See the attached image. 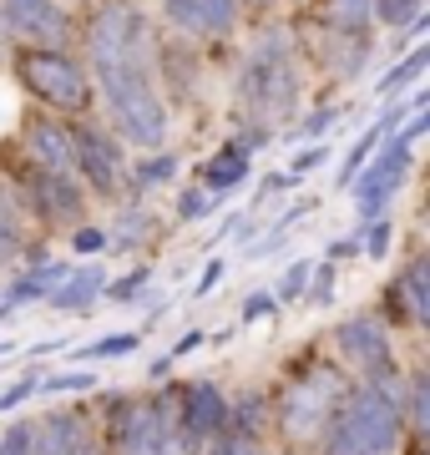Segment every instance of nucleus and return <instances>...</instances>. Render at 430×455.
Here are the masks:
<instances>
[{
	"label": "nucleus",
	"instance_id": "473e14b6",
	"mask_svg": "<svg viewBox=\"0 0 430 455\" xmlns=\"http://www.w3.org/2000/svg\"><path fill=\"white\" fill-rule=\"evenodd\" d=\"M304 289H309V263H294V268L283 274V283H279L274 299H294V293H304Z\"/></svg>",
	"mask_w": 430,
	"mask_h": 455
},
{
	"label": "nucleus",
	"instance_id": "a19ab883",
	"mask_svg": "<svg viewBox=\"0 0 430 455\" xmlns=\"http://www.w3.org/2000/svg\"><path fill=\"white\" fill-rule=\"evenodd\" d=\"M349 253H360V243H354V238H339V243H330V259H349Z\"/></svg>",
	"mask_w": 430,
	"mask_h": 455
},
{
	"label": "nucleus",
	"instance_id": "7ed1b4c3",
	"mask_svg": "<svg viewBox=\"0 0 430 455\" xmlns=\"http://www.w3.org/2000/svg\"><path fill=\"white\" fill-rule=\"evenodd\" d=\"M339 405H345V379H339V370H315L304 385H294V390L283 395L279 430L289 440H315L339 415Z\"/></svg>",
	"mask_w": 430,
	"mask_h": 455
},
{
	"label": "nucleus",
	"instance_id": "6e6552de",
	"mask_svg": "<svg viewBox=\"0 0 430 455\" xmlns=\"http://www.w3.org/2000/svg\"><path fill=\"white\" fill-rule=\"evenodd\" d=\"M5 26L31 46H67L71 20L56 0H5Z\"/></svg>",
	"mask_w": 430,
	"mask_h": 455
},
{
	"label": "nucleus",
	"instance_id": "c9c22d12",
	"mask_svg": "<svg viewBox=\"0 0 430 455\" xmlns=\"http://www.w3.org/2000/svg\"><path fill=\"white\" fill-rule=\"evenodd\" d=\"M71 248H76V253H101V248H107V233H101V228H82V233L71 238Z\"/></svg>",
	"mask_w": 430,
	"mask_h": 455
},
{
	"label": "nucleus",
	"instance_id": "79ce46f5",
	"mask_svg": "<svg viewBox=\"0 0 430 455\" xmlns=\"http://www.w3.org/2000/svg\"><path fill=\"white\" fill-rule=\"evenodd\" d=\"M198 344H203V334H182V339H178V349H172V355H187V349H198Z\"/></svg>",
	"mask_w": 430,
	"mask_h": 455
},
{
	"label": "nucleus",
	"instance_id": "ea45409f",
	"mask_svg": "<svg viewBox=\"0 0 430 455\" xmlns=\"http://www.w3.org/2000/svg\"><path fill=\"white\" fill-rule=\"evenodd\" d=\"M218 278H223V263H208V268H203V278H198V289H193V293H208V289H213V283H218Z\"/></svg>",
	"mask_w": 430,
	"mask_h": 455
},
{
	"label": "nucleus",
	"instance_id": "9b49d317",
	"mask_svg": "<svg viewBox=\"0 0 430 455\" xmlns=\"http://www.w3.org/2000/svg\"><path fill=\"white\" fill-rule=\"evenodd\" d=\"M26 152H31L36 167H46V172H71V167H76L71 127H67V122H51V116L26 122Z\"/></svg>",
	"mask_w": 430,
	"mask_h": 455
},
{
	"label": "nucleus",
	"instance_id": "f8f14e48",
	"mask_svg": "<svg viewBox=\"0 0 430 455\" xmlns=\"http://www.w3.org/2000/svg\"><path fill=\"white\" fill-rule=\"evenodd\" d=\"M31 208L51 223H67V218H82V193H76V182L67 172H46V167H36L31 172Z\"/></svg>",
	"mask_w": 430,
	"mask_h": 455
},
{
	"label": "nucleus",
	"instance_id": "9d476101",
	"mask_svg": "<svg viewBox=\"0 0 430 455\" xmlns=\"http://www.w3.org/2000/svg\"><path fill=\"white\" fill-rule=\"evenodd\" d=\"M71 142H76V167L86 172V182H92L97 193H112L116 178H122V152L107 142V132L71 127Z\"/></svg>",
	"mask_w": 430,
	"mask_h": 455
},
{
	"label": "nucleus",
	"instance_id": "a211bd4d",
	"mask_svg": "<svg viewBox=\"0 0 430 455\" xmlns=\"http://www.w3.org/2000/svg\"><path fill=\"white\" fill-rule=\"evenodd\" d=\"M324 455H370L364 440H360V430H354V420L345 415V405H339V415L324 425Z\"/></svg>",
	"mask_w": 430,
	"mask_h": 455
},
{
	"label": "nucleus",
	"instance_id": "f03ea898",
	"mask_svg": "<svg viewBox=\"0 0 430 455\" xmlns=\"http://www.w3.org/2000/svg\"><path fill=\"white\" fill-rule=\"evenodd\" d=\"M238 92H243V101H249V112L268 116V122H274V116H283V112H294L299 76H294V61H289V41H283L279 31L259 41L253 61L243 66V82H238Z\"/></svg>",
	"mask_w": 430,
	"mask_h": 455
},
{
	"label": "nucleus",
	"instance_id": "393cba45",
	"mask_svg": "<svg viewBox=\"0 0 430 455\" xmlns=\"http://www.w3.org/2000/svg\"><path fill=\"white\" fill-rule=\"evenodd\" d=\"M92 385H97V374L71 370V374H56V379H41L36 390H51V395H76V390H92Z\"/></svg>",
	"mask_w": 430,
	"mask_h": 455
},
{
	"label": "nucleus",
	"instance_id": "6ab92c4d",
	"mask_svg": "<svg viewBox=\"0 0 430 455\" xmlns=\"http://www.w3.org/2000/svg\"><path fill=\"white\" fill-rule=\"evenodd\" d=\"M137 349V334H107V339H97V344H86V349H76L71 359H122V355H132Z\"/></svg>",
	"mask_w": 430,
	"mask_h": 455
},
{
	"label": "nucleus",
	"instance_id": "37998d69",
	"mask_svg": "<svg viewBox=\"0 0 430 455\" xmlns=\"http://www.w3.org/2000/svg\"><path fill=\"white\" fill-rule=\"evenodd\" d=\"M71 455H107V451H101L97 440H86V435H82V445H76V451H71Z\"/></svg>",
	"mask_w": 430,
	"mask_h": 455
},
{
	"label": "nucleus",
	"instance_id": "c85d7f7f",
	"mask_svg": "<svg viewBox=\"0 0 430 455\" xmlns=\"http://www.w3.org/2000/svg\"><path fill=\"white\" fill-rule=\"evenodd\" d=\"M390 233H395V228H390V218H380V223H370L364 253H370V259H385V253H390Z\"/></svg>",
	"mask_w": 430,
	"mask_h": 455
},
{
	"label": "nucleus",
	"instance_id": "5701e85b",
	"mask_svg": "<svg viewBox=\"0 0 430 455\" xmlns=\"http://www.w3.org/2000/svg\"><path fill=\"white\" fill-rule=\"evenodd\" d=\"M0 455H36V425L31 420L11 425V430L0 435Z\"/></svg>",
	"mask_w": 430,
	"mask_h": 455
},
{
	"label": "nucleus",
	"instance_id": "2eb2a0df",
	"mask_svg": "<svg viewBox=\"0 0 430 455\" xmlns=\"http://www.w3.org/2000/svg\"><path fill=\"white\" fill-rule=\"evenodd\" d=\"M101 283H107V278H101V268H71V274L61 278L46 299L56 304V309H86V304L101 293Z\"/></svg>",
	"mask_w": 430,
	"mask_h": 455
},
{
	"label": "nucleus",
	"instance_id": "f704fd0d",
	"mask_svg": "<svg viewBox=\"0 0 430 455\" xmlns=\"http://www.w3.org/2000/svg\"><path fill=\"white\" fill-rule=\"evenodd\" d=\"M101 289L112 293V299H132L137 289H147V268H137V274H127L122 283H101Z\"/></svg>",
	"mask_w": 430,
	"mask_h": 455
},
{
	"label": "nucleus",
	"instance_id": "1a4fd4ad",
	"mask_svg": "<svg viewBox=\"0 0 430 455\" xmlns=\"http://www.w3.org/2000/svg\"><path fill=\"white\" fill-rule=\"evenodd\" d=\"M334 339L345 349V359H354L364 374H380V370H395V359H390V334L375 314H354L345 324L334 329Z\"/></svg>",
	"mask_w": 430,
	"mask_h": 455
},
{
	"label": "nucleus",
	"instance_id": "c756f323",
	"mask_svg": "<svg viewBox=\"0 0 430 455\" xmlns=\"http://www.w3.org/2000/svg\"><path fill=\"white\" fill-rule=\"evenodd\" d=\"M213 440H218V435H213ZM213 455H264V451H259V440H253V435H223V440L213 445Z\"/></svg>",
	"mask_w": 430,
	"mask_h": 455
},
{
	"label": "nucleus",
	"instance_id": "4c0bfd02",
	"mask_svg": "<svg viewBox=\"0 0 430 455\" xmlns=\"http://www.w3.org/2000/svg\"><path fill=\"white\" fill-rule=\"evenodd\" d=\"M324 157H330V147H304V152L294 157V172H315Z\"/></svg>",
	"mask_w": 430,
	"mask_h": 455
},
{
	"label": "nucleus",
	"instance_id": "20e7f679",
	"mask_svg": "<svg viewBox=\"0 0 430 455\" xmlns=\"http://www.w3.org/2000/svg\"><path fill=\"white\" fill-rule=\"evenodd\" d=\"M20 82L31 86L41 101L61 107V112H86V101H92V92H86V71L71 61L61 46L20 51Z\"/></svg>",
	"mask_w": 430,
	"mask_h": 455
},
{
	"label": "nucleus",
	"instance_id": "b1692460",
	"mask_svg": "<svg viewBox=\"0 0 430 455\" xmlns=\"http://www.w3.org/2000/svg\"><path fill=\"white\" fill-rule=\"evenodd\" d=\"M370 16L390 20V26H405L410 16H420V0H370Z\"/></svg>",
	"mask_w": 430,
	"mask_h": 455
},
{
	"label": "nucleus",
	"instance_id": "dca6fc26",
	"mask_svg": "<svg viewBox=\"0 0 430 455\" xmlns=\"http://www.w3.org/2000/svg\"><path fill=\"white\" fill-rule=\"evenodd\" d=\"M395 299H410V319L415 324H430V263L426 259H415L405 274L395 278Z\"/></svg>",
	"mask_w": 430,
	"mask_h": 455
},
{
	"label": "nucleus",
	"instance_id": "bb28decb",
	"mask_svg": "<svg viewBox=\"0 0 430 455\" xmlns=\"http://www.w3.org/2000/svg\"><path fill=\"white\" fill-rule=\"evenodd\" d=\"M339 5V26L345 31H364L370 26V0H334Z\"/></svg>",
	"mask_w": 430,
	"mask_h": 455
},
{
	"label": "nucleus",
	"instance_id": "4be33fe9",
	"mask_svg": "<svg viewBox=\"0 0 430 455\" xmlns=\"http://www.w3.org/2000/svg\"><path fill=\"white\" fill-rule=\"evenodd\" d=\"M426 61H430V51H410V56H405V61H400L395 71H390V76L380 82V97H390V92H400V86H410L415 76L426 71Z\"/></svg>",
	"mask_w": 430,
	"mask_h": 455
},
{
	"label": "nucleus",
	"instance_id": "4468645a",
	"mask_svg": "<svg viewBox=\"0 0 430 455\" xmlns=\"http://www.w3.org/2000/svg\"><path fill=\"white\" fill-rule=\"evenodd\" d=\"M82 445V420L67 410H51L46 420H36V455H71Z\"/></svg>",
	"mask_w": 430,
	"mask_h": 455
},
{
	"label": "nucleus",
	"instance_id": "423d86ee",
	"mask_svg": "<svg viewBox=\"0 0 430 455\" xmlns=\"http://www.w3.org/2000/svg\"><path fill=\"white\" fill-rule=\"evenodd\" d=\"M116 451L122 455H167L172 451V425L157 400L147 405H127L116 415Z\"/></svg>",
	"mask_w": 430,
	"mask_h": 455
},
{
	"label": "nucleus",
	"instance_id": "0eeeda50",
	"mask_svg": "<svg viewBox=\"0 0 430 455\" xmlns=\"http://www.w3.org/2000/svg\"><path fill=\"white\" fill-rule=\"evenodd\" d=\"M405 172H410V142H405V137H385L380 163L370 167V172H360V188H354V208H360L364 218H375V212L385 208V197H390L400 182H405Z\"/></svg>",
	"mask_w": 430,
	"mask_h": 455
},
{
	"label": "nucleus",
	"instance_id": "7c9ffc66",
	"mask_svg": "<svg viewBox=\"0 0 430 455\" xmlns=\"http://www.w3.org/2000/svg\"><path fill=\"white\" fill-rule=\"evenodd\" d=\"M315 274V289H304V299L309 304H330V293H334V268L324 263V268H309Z\"/></svg>",
	"mask_w": 430,
	"mask_h": 455
},
{
	"label": "nucleus",
	"instance_id": "72a5a7b5",
	"mask_svg": "<svg viewBox=\"0 0 430 455\" xmlns=\"http://www.w3.org/2000/svg\"><path fill=\"white\" fill-rule=\"evenodd\" d=\"M274 304H279V299H274L268 289L249 293V299H243V324H253V319H264V314H274Z\"/></svg>",
	"mask_w": 430,
	"mask_h": 455
},
{
	"label": "nucleus",
	"instance_id": "58836bf2",
	"mask_svg": "<svg viewBox=\"0 0 430 455\" xmlns=\"http://www.w3.org/2000/svg\"><path fill=\"white\" fill-rule=\"evenodd\" d=\"M334 116H339V112H334V107H324V112H315V116H309V122H304V137H319V132H324V127H330V122H334Z\"/></svg>",
	"mask_w": 430,
	"mask_h": 455
},
{
	"label": "nucleus",
	"instance_id": "2f4dec72",
	"mask_svg": "<svg viewBox=\"0 0 430 455\" xmlns=\"http://www.w3.org/2000/svg\"><path fill=\"white\" fill-rule=\"evenodd\" d=\"M36 385H41V379H36V374H20L16 385H11V390L0 395V410H16L20 400H31V395H36Z\"/></svg>",
	"mask_w": 430,
	"mask_h": 455
},
{
	"label": "nucleus",
	"instance_id": "aec40b11",
	"mask_svg": "<svg viewBox=\"0 0 430 455\" xmlns=\"http://www.w3.org/2000/svg\"><path fill=\"white\" fill-rule=\"evenodd\" d=\"M147 223H152V218L142 208L122 212V218H116V238H107V248H116V253H122V248H137V238L147 233Z\"/></svg>",
	"mask_w": 430,
	"mask_h": 455
},
{
	"label": "nucleus",
	"instance_id": "39448f33",
	"mask_svg": "<svg viewBox=\"0 0 430 455\" xmlns=\"http://www.w3.org/2000/svg\"><path fill=\"white\" fill-rule=\"evenodd\" d=\"M223 425H228V395L218 390L213 379H198V385L182 390V420L172 430L182 451H203L213 435H223Z\"/></svg>",
	"mask_w": 430,
	"mask_h": 455
},
{
	"label": "nucleus",
	"instance_id": "cd10ccee",
	"mask_svg": "<svg viewBox=\"0 0 430 455\" xmlns=\"http://www.w3.org/2000/svg\"><path fill=\"white\" fill-rule=\"evenodd\" d=\"M213 203H218V197L208 193V188H193V193H182V197H178V212H182V218H203V212L213 208Z\"/></svg>",
	"mask_w": 430,
	"mask_h": 455
},
{
	"label": "nucleus",
	"instance_id": "a878e982",
	"mask_svg": "<svg viewBox=\"0 0 430 455\" xmlns=\"http://www.w3.org/2000/svg\"><path fill=\"white\" fill-rule=\"evenodd\" d=\"M20 253V223L11 208H0V263H11Z\"/></svg>",
	"mask_w": 430,
	"mask_h": 455
},
{
	"label": "nucleus",
	"instance_id": "ddd939ff",
	"mask_svg": "<svg viewBox=\"0 0 430 455\" xmlns=\"http://www.w3.org/2000/svg\"><path fill=\"white\" fill-rule=\"evenodd\" d=\"M163 5L178 31H198V36H223L238 16V0H163Z\"/></svg>",
	"mask_w": 430,
	"mask_h": 455
},
{
	"label": "nucleus",
	"instance_id": "f257e3e1",
	"mask_svg": "<svg viewBox=\"0 0 430 455\" xmlns=\"http://www.w3.org/2000/svg\"><path fill=\"white\" fill-rule=\"evenodd\" d=\"M86 41H92V71L107 92L116 127L137 147H157L167 137V107L152 92L147 76V20L137 16L127 0H107L92 16Z\"/></svg>",
	"mask_w": 430,
	"mask_h": 455
},
{
	"label": "nucleus",
	"instance_id": "f3484780",
	"mask_svg": "<svg viewBox=\"0 0 430 455\" xmlns=\"http://www.w3.org/2000/svg\"><path fill=\"white\" fill-rule=\"evenodd\" d=\"M243 172H249V152H243V147H223L213 163L203 167V182H208L213 197H223L233 182H243Z\"/></svg>",
	"mask_w": 430,
	"mask_h": 455
},
{
	"label": "nucleus",
	"instance_id": "e433bc0d",
	"mask_svg": "<svg viewBox=\"0 0 430 455\" xmlns=\"http://www.w3.org/2000/svg\"><path fill=\"white\" fill-rule=\"evenodd\" d=\"M172 167H178L172 157H152V163L137 167V178H142V182H163V178H172Z\"/></svg>",
	"mask_w": 430,
	"mask_h": 455
},
{
	"label": "nucleus",
	"instance_id": "412c9836",
	"mask_svg": "<svg viewBox=\"0 0 430 455\" xmlns=\"http://www.w3.org/2000/svg\"><path fill=\"white\" fill-rule=\"evenodd\" d=\"M405 400H410V430H415V435H426V425H430V379H426V374H415V379H410Z\"/></svg>",
	"mask_w": 430,
	"mask_h": 455
}]
</instances>
